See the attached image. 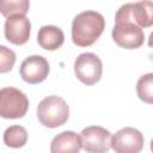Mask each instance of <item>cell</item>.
Returning a JSON list of instances; mask_svg holds the SVG:
<instances>
[{
    "label": "cell",
    "mask_w": 153,
    "mask_h": 153,
    "mask_svg": "<svg viewBox=\"0 0 153 153\" xmlns=\"http://www.w3.org/2000/svg\"><path fill=\"white\" fill-rule=\"evenodd\" d=\"M133 2H127L120 6L115 14V26L111 36L115 43L124 49H136L143 44L145 33L133 19Z\"/></svg>",
    "instance_id": "obj_1"
},
{
    "label": "cell",
    "mask_w": 153,
    "mask_h": 153,
    "mask_svg": "<svg viewBox=\"0 0 153 153\" xmlns=\"http://www.w3.org/2000/svg\"><path fill=\"white\" fill-rule=\"evenodd\" d=\"M105 19L102 13L92 10L78 13L72 22V41L78 47L92 45L103 33Z\"/></svg>",
    "instance_id": "obj_2"
},
{
    "label": "cell",
    "mask_w": 153,
    "mask_h": 153,
    "mask_svg": "<svg viewBox=\"0 0 153 153\" xmlns=\"http://www.w3.org/2000/svg\"><path fill=\"white\" fill-rule=\"evenodd\" d=\"M69 117V106L66 100L59 96H48L43 98L37 106V118L44 127L57 128L67 122Z\"/></svg>",
    "instance_id": "obj_3"
},
{
    "label": "cell",
    "mask_w": 153,
    "mask_h": 153,
    "mask_svg": "<svg viewBox=\"0 0 153 153\" xmlns=\"http://www.w3.org/2000/svg\"><path fill=\"white\" fill-rule=\"evenodd\" d=\"M29 109L25 93L16 87H2L0 91V115L2 118H22Z\"/></svg>",
    "instance_id": "obj_4"
},
{
    "label": "cell",
    "mask_w": 153,
    "mask_h": 153,
    "mask_svg": "<svg viewBox=\"0 0 153 153\" xmlns=\"http://www.w3.org/2000/svg\"><path fill=\"white\" fill-rule=\"evenodd\" d=\"M74 73L82 84L94 85L103 74L102 60L93 53H82L74 61Z\"/></svg>",
    "instance_id": "obj_5"
},
{
    "label": "cell",
    "mask_w": 153,
    "mask_h": 153,
    "mask_svg": "<svg viewBox=\"0 0 153 153\" xmlns=\"http://www.w3.org/2000/svg\"><path fill=\"white\" fill-rule=\"evenodd\" d=\"M82 148L87 153H106L111 148V133L100 126H90L80 133Z\"/></svg>",
    "instance_id": "obj_6"
},
{
    "label": "cell",
    "mask_w": 153,
    "mask_h": 153,
    "mask_svg": "<svg viewBox=\"0 0 153 153\" xmlns=\"http://www.w3.org/2000/svg\"><path fill=\"white\" fill-rule=\"evenodd\" d=\"M143 135L133 127H124L112 135L111 148L115 153H140L143 148Z\"/></svg>",
    "instance_id": "obj_7"
},
{
    "label": "cell",
    "mask_w": 153,
    "mask_h": 153,
    "mask_svg": "<svg viewBox=\"0 0 153 153\" xmlns=\"http://www.w3.org/2000/svg\"><path fill=\"white\" fill-rule=\"evenodd\" d=\"M5 37L8 42L22 45L27 42L31 32L30 19L25 14H14L10 16L5 20L4 25Z\"/></svg>",
    "instance_id": "obj_8"
},
{
    "label": "cell",
    "mask_w": 153,
    "mask_h": 153,
    "mask_svg": "<svg viewBox=\"0 0 153 153\" xmlns=\"http://www.w3.org/2000/svg\"><path fill=\"white\" fill-rule=\"evenodd\" d=\"M20 76L29 84L42 82L49 74V63L41 55H31L23 60L19 69Z\"/></svg>",
    "instance_id": "obj_9"
},
{
    "label": "cell",
    "mask_w": 153,
    "mask_h": 153,
    "mask_svg": "<svg viewBox=\"0 0 153 153\" xmlns=\"http://www.w3.org/2000/svg\"><path fill=\"white\" fill-rule=\"evenodd\" d=\"M81 148V136L72 130L57 134L50 143V153H79Z\"/></svg>",
    "instance_id": "obj_10"
},
{
    "label": "cell",
    "mask_w": 153,
    "mask_h": 153,
    "mask_svg": "<svg viewBox=\"0 0 153 153\" xmlns=\"http://www.w3.org/2000/svg\"><path fill=\"white\" fill-rule=\"evenodd\" d=\"M38 44L45 50H56L65 42L63 31L55 25H44L37 33Z\"/></svg>",
    "instance_id": "obj_11"
},
{
    "label": "cell",
    "mask_w": 153,
    "mask_h": 153,
    "mask_svg": "<svg viewBox=\"0 0 153 153\" xmlns=\"http://www.w3.org/2000/svg\"><path fill=\"white\" fill-rule=\"evenodd\" d=\"M131 16L140 27H149L153 25V1L142 0L133 2Z\"/></svg>",
    "instance_id": "obj_12"
},
{
    "label": "cell",
    "mask_w": 153,
    "mask_h": 153,
    "mask_svg": "<svg viewBox=\"0 0 153 153\" xmlns=\"http://www.w3.org/2000/svg\"><path fill=\"white\" fill-rule=\"evenodd\" d=\"M4 143L12 148L23 147L27 141V131L23 126H11L4 131Z\"/></svg>",
    "instance_id": "obj_13"
},
{
    "label": "cell",
    "mask_w": 153,
    "mask_h": 153,
    "mask_svg": "<svg viewBox=\"0 0 153 153\" xmlns=\"http://www.w3.org/2000/svg\"><path fill=\"white\" fill-rule=\"evenodd\" d=\"M137 97L148 104H153V73L143 74L136 82Z\"/></svg>",
    "instance_id": "obj_14"
},
{
    "label": "cell",
    "mask_w": 153,
    "mask_h": 153,
    "mask_svg": "<svg viewBox=\"0 0 153 153\" xmlns=\"http://www.w3.org/2000/svg\"><path fill=\"white\" fill-rule=\"evenodd\" d=\"M30 2L27 0H4L0 1V11L6 18L14 14H26Z\"/></svg>",
    "instance_id": "obj_15"
},
{
    "label": "cell",
    "mask_w": 153,
    "mask_h": 153,
    "mask_svg": "<svg viewBox=\"0 0 153 153\" xmlns=\"http://www.w3.org/2000/svg\"><path fill=\"white\" fill-rule=\"evenodd\" d=\"M16 62V54L12 49L0 45V73L10 72Z\"/></svg>",
    "instance_id": "obj_16"
},
{
    "label": "cell",
    "mask_w": 153,
    "mask_h": 153,
    "mask_svg": "<svg viewBox=\"0 0 153 153\" xmlns=\"http://www.w3.org/2000/svg\"><path fill=\"white\" fill-rule=\"evenodd\" d=\"M148 45L151 47V48H153V31L151 32V35H149V37H148Z\"/></svg>",
    "instance_id": "obj_17"
},
{
    "label": "cell",
    "mask_w": 153,
    "mask_h": 153,
    "mask_svg": "<svg viewBox=\"0 0 153 153\" xmlns=\"http://www.w3.org/2000/svg\"><path fill=\"white\" fill-rule=\"evenodd\" d=\"M151 151H152V153H153V139L151 140Z\"/></svg>",
    "instance_id": "obj_18"
}]
</instances>
